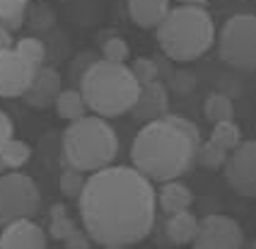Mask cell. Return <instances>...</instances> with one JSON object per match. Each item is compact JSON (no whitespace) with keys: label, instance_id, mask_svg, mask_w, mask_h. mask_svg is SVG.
<instances>
[{"label":"cell","instance_id":"cell-1","mask_svg":"<svg viewBox=\"0 0 256 249\" xmlns=\"http://www.w3.org/2000/svg\"><path fill=\"white\" fill-rule=\"evenodd\" d=\"M85 232L102 247H133L155 228L152 182L124 164H109L87 176L78 196Z\"/></svg>","mask_w":256,"mask_h":249},{"label":"cell","instance_id":"cell-2","mask_svg":"<svg viewBox=\"0 0 256 249\" xmlns=\"http://www.w3.org/2000/svg\"><path fill=\"white\" fill-rule=\"evenodd\" d=\"M200 143V131L194 121L179 114H164L138 131L130 148L133 170L150 182H174L191 170Z\"/></svg>","mask_w":256,"mask_h":249},{"label":"cell","instance_id":"cell-3","mask_svg":"<svg viewBox=\"0 0 256 249\" xmlns=\"http://www.w3.org/2000/svg\"><path fill=\"white\" fill-rule=\"evenodd\" d=\"M78 92L82 94L87 112H94L97 116H121L133 109L138 100L140 85L130 73L126 63L97 58L80 78Z\"/></svg>","mask_w":256,"mask_h":249},{"label":"cell","instance_id":"cell-4","mask_svg":"<svg viewBox=\"0 0 256 249\" xmlns=\"http://www.w3.org/2000/svg\"><path fill=\"white\" fill-rule=\"evenodd\" d=\"M157 42L170 60H196L215 44L213 17L203 5L170 8L167 17L157 24Z\"/></svg>","mask_w":256,"mask_h":249},{"label":"cell","instance_id":"cell-5","mask_svg":"<svg viewBox=\"0 0 256 249\" xmlns=\"http://www.w3.org/2000/svg\"><path fill=\"white\" fill-rule=\"evenodd\" d=\"M118 155V136L102 116L70 121L63 131V160L78 172H100Z\"/></svg>","mask_w":256,"mask_h":249},{"label":"cell","instance_id":"cell-6","mask_svg":"<svg viewBox=\"0 0 256 249\" xmlns=\"http://www.w3.org/2000/svg\"><path fill=\"white\" fill-rule=\"evenodd\" d=\"M218 39V54L228 66L254 73L256 68V17L254 15H232L220 30Z\"/></svg>","mask_w":256,"mask_h":249},{"label":"cell","instance_id":"cell-7","mask_svg":"<svg viewBox=\"0 0 256 249\" xmlns=\"http://www.w3.org/2000/svg\"><path fill=\"white\" fill-rule=\"evenodd\" d=\"M42 206V194L27 174H0V225L32 218Z\"/></svg>","mask_w":256,"mask_h":249},{"label":"cell","instance_id":"cell-8","mask_svg":"<svg viewBox=\"0 0 256 249\" xmlns=\"http://www.w3.org/2000/svg\"><path fill=\"white\" fill-rule=\"evenodd\" d=\"M194 249H242L244 232L242 225L230 216H206L198 220V230L194 237Z\"/></svg>","mask_w":256,"mask_h":249},{"label":"cell","instance_id":"cell-9","mask_svg":"<svg viewBox=\"0 0 256 249\" xmlns=\"http://www.w3.org/2000/svg\"><path fill=\"white\" fill-rule=\"evenodd\" d=\"M225 179L240 196L254 198L256 196V143L242 140L225 160Z\"/></svg>","mask_w":256,"mask_h":249},{"label":"cell","instance_id":"cell-10","mask_svg":"<svg viewBox=\"0 0 256 249\" xmlns=\"http://www.w3.org/2000/svg\"><path fill=\"white\" fill-rule=\"evenodd\" d=\"M36 68L14 48L0 51V97H22L27 92Z\"/></svg>","mask_w":256,"mask_h":249},{"label":"cell","instance_id":"cell-11","mask_svg":"<svg viewBox=\"0 0 256 249\" xmlns=\"http://www.w3.org/2000/svg\"><path fill=\"white\" fill-rule=\"evenodd\" d=\"M164 114H170V90L164 88V82H148L142 85L140 92H138V100L130 109V116L136 121H142V124H150V121H157Z\"/></svg>","mask_w":256,"mask_h":249},{"label":"cell","instance_id":"cell-12","mask_svg":"<svg viewBox=\"0 0 256 249\" xmlns=\"http://www.w3.org/2000/svg\"><path fill=\"white\" fill-rule=\"evenodd\" d=\"M63 92V85H60V75L54 70V68H36V73L29 82L27 92L22 94L24 102L34 109H46V106H54L58 100V94Z\"/></svg>","mask_w":256,"mask_h":249},{"label":"cell","instance_id":"cell-13","mask_svg":"<svg viewBox=\"0 0 256 249\" xmlns=\"http://www.w3.org/2000/svg\"><path fill=\"white\" fill-rule=\"evenodd\" d=\"M0 249H46V232L32 218L14 220L0 232Z\"/></svg>","mask_w":256,"mask_h":249},{"label":"cell","instance_id":"cell-14","mask_svg":"<svg viewBox=\"0 0 256 249\" xmlns=\"http://www.w3.org/2000/svg\"><path fill=\"white\" fill-rule=\"evenodd\" d=\"M170 12V0H128V15L142 30H157Z\"/></svg>","mask_w":256,"mask_h":249},{"label":"cell","instance_id":"cell-15","mask_svg":"<svg viewBox=\"0 0 256 249\" xmlns=\"http://www.w3.org/2000/svg\"><path fill=\"white\" fill-rule=\"evenodd\" d=\"M155 201L157 206L172 216V213H182V210H191V204H194V194L188 186H184L182 182H164L160 191H155Z\"/></svg>","mask_w":256,"mask_h":249},{"label":"cell","instance_id":"cell-16","mask_svg":"<svg viewBox=\"0 0 256 249\" xmlns=\"http://www.w3.org/2000/svg\"><path fill=\"white\" fill-rule=\"evenodd\" d=\"M167 237L174 244H188L194 242L196 230H198V218L191 210H182V213H172L167 218Z\"/></svg>","mask_w":256,"mask_h":249},{"label":"cell","instance_id":"cell-17","mask_svg":"<svg viewBox=\"0 0 256 249\" xmlns=\"http://www.w3.org/2000/svg\"><path fill=\"white\" fill-rule=\"evenodd\" d=\"M56 112L60 118H66V121H78V118L87 116V104L82 100V94L78 92V90H63L60 94H58L56 100Z\"/></svg>","mask_w":256,"mask_h":249},{"label":"cell","instance_id":"cell-18","mask_svg":"<svg viewBox=\"0 0 256 249\" xmlns=\"http://www.w3.org/2000/svg\"><path fill=\"white\" fill-rule=\"evenodd\" d=\"M203 114L208 121L213 124H220V121H234V104L230 100L228 94L222 92H213L206 97L203 102Z\"/></svg>","mask_w":256,"mask_h":249},{"label":"cell","instance_id":"cell-19","mask_svg":"<svg viewBox=\"0 0 256 249\" xmlns=\"http://www.w3.org/2000/svg\"><path fill=\"white\" fill-rule=\"evenodd\" d=\"M29 158H32V148L24 143V140H20V138H10L5 146H2V150H0V160H2V164H5V170H20V167H24L29 162Z\"/></svg>","mask_w":256,"mask_h":249},{"label":"cell","instance_id":"cell-20","mask_svg":"<svg viewBox=\"0 0 256 249\" xmlns=\"http://www.w3.org/2000/svg\"><path fill=\"white\" fill-rule=\"evenodd\" d=\"M208 140L215 143L218 148L232 152L234 148L242 143V131H240V126L234 121H220V124H213V133H210Z\"/></svg>","mask_w":256,"mask_h":249},{"label":"cell","instance_id":"cell-21","mask_svg":"<svg viewBox=\"0 0 256 249\" xmlns=\"http://www.w3.org/2000/svg\"><path fill=\"white\" fill-rule=\"evenodd\" d=\"M29 0H0V27L8 32L20 30Z\"/></svg>","mask_w":256,"mask_h":249},{"label":"cell","instance_id":"cell-22","mask_svg":"<svg viewBox=\"0 0 256 249\" xmlns=\"http://www.w3.org/2000/svg\"><path fill=\"white\" fill-rule=\"evenodd\" d=\"M78 228H75V222L72 218L68 216V208L63 204H56L51 208V228H48V234L54 237V240H66V237H70Z\"/></svg>","mask_w":256,"mask_h":249},{"label":"cell","instance_id":"cell-23","mask_svg":"<svg viewBox=\"0 0 256 249\" xmlns=\"http://www.w3.org/2000/svg\"><path fill=\"white\" fill-rule=\"evenodd\" d=\"M12 48L24 60H29L34 68H42L44 60H46V46H44L42 39H36V36H22Z\"/></svg>","mask_w":256,"mask_h":249},{"label":"cell","instance_id":"cell-24","mask_svg":"<svg viewBox=\"0 0 256 249\" xmlns=\"http://www.w3.org/2000/svg\"><path fill=\"white\" fill-rule=\"evenodd\" d=\"M196 160L198 164L203 167H208V170H218V167H222L225 160H228V150H222V148H218L215 143H200L198 150H196Z\"/></svg>","mask_w":256,"mask_h":249},{"label":"cell","instance_id":"cell-25","mask_svg":"<svg viewBox=\"0 0 256 249\" xmlns=\"http://www.w3.org/2000/svg\"><path fill=\"white\" fill-rule=\"evenodd\" d=\"M85 182L87 176L85 172H78V170H66L63 174H60V194L63 196H68V198H78L82 189H85Z\"/></svg>","mask_w":256,"mask_h":249},{"label":"cell","instance_id":"cell-26","mask_svg":"<svg viewBox=\"0 0 256 249\" xmlns=\"http://www.w3.org/2000/svg\"><path fill=\"white\" fill-rule=\"evenodd\" d=\"M128 68H130V73H133L136 82H138L140 88L157 80V68H155V60L152 58H136L133 66H128Z\"/></svg>","mask_w":256,"mask_h":249},{"label":"cell","instance_id":"cell-27","mask_svg":"<svg viewBox=\"0 0 256 249\" xmlns=\"http://www.w3.org/2000/svg\"><path fill=\"white\" fill-rule=\"evenodd\" d=\"M102 56H104V60H112V63H126L128 44L121 36H112V39H106L104 46H102Z\"/></svg>","mask_w":256,"mask_h":249},{"label":"cell","instance_id":"cell-28","mask_svg":"<svg viewBox=\"0 0 256 249\" xmlns=\"http://www.w3.org/2000/svg\"><path fill=\"white\" fill-rule=\"evenodd\" d=\"M164 88L176 92V94H186L196 88V78H194V73H186V70H174Z\"/></svg>","mask_w":256,"mask_h":249},{"label":"cell","instance_id":"cell-29","mask_svg":"<svg viewBox=\"0 0 256 249\" xmlns=\"http://www.w3.org/2000/svg\"><path fill=\"white\" fill-rule=\"evenodd\" d=\"M66 242V249H90V237H87L85 230H75V232L70 234V237H66L63 240Z\"/></svg>","mask_w":256,"mask_h":249},{"label":"cell","instance_id":"cell-30","mask_svg":"<svg viewBox=\"0 0 256 249\" xmlns=\"http://www.w3.org/2000/svg\"><path fill=\"white\" fill-rule=\"evenodd\" d=\"M94 60H97V56H94V54H90V51H87V54H82V56H80V58L70 66V75H75V78L80 80V78H82V73H85V70L92 66V63H94Z\"/></svg>","mask_w":256,"mask_h":249},{"label":"cell","instance_id":"cell-31","mask_svg":"<svg viewBox=\"0 0 256 249\" xmlns=\"http://www.w3.org/2000/svg\"><path fill=\"white\" fill-rule=\"evenodd\" d=\"M155 68H157V80L162 82V80H170L172 73H174V68H172V60L162 54V56H155Z\"/></svg>","mask_w":256,"mask_h":249},{"label":"cell","instance_id":"cell-32","mask_svg":"<svg viewBox=\"0 0 256 249\" xmlns=\"http://www.w3.org/2000/svg\"><path fill=\"white\" fill-rule=\"evenodd\" d=\"M12 133H14V128H12V121H10V116L0 109V150H2V146L12 138Z\"/></svg>","mask_w":256,"mask_h":249},{"label":"cell","instance_id":"cell-33","mask_svg":"<svg viewBox=\"0 0 256 249\" xmlns=\"http://www.w3.org/2000/svg\"><path fill=\"white\" fill-rule=\"evenodd\" d=\"M12 48V32L0 27V51H10Z\"/></svg>","mask_w":256,"mask_h":249},{"label":"cell","instance_id":"cell-34","mask_svg":"<svg viewBox=\"0 0 256 249\" xmlns=\"http://www.w3.org/2000/svg\"><path fill=\"white\" fill-rule=\"evenodd\" d=\"M179 5H203L206 0H176Z\"/></svg>","mask_w":256,"mask_h":249},{"label":"cell","instance_id":"cell-35","mask_svg":"<svg viewBox=\"0 0 256 249\" xmlns=\"http://www.w3.org/2000/svg\"><path fill=\"white\" fill-rule=\"evenodd\" d=\"M8 170H5V164H2V160H0V174H5Z\"/></svg>","mask_w":256,"mask_h":249},{"label":"cell","instance_id":"cell-36","mask_svg":"<svg viewBox=\"0 0 256 249\" xmlns=\"http://www.w3.org/2000/svg\"><path fill=\"white\" fill-rule=\"evenodd\" d=\"M104 249H130V247H104Z\"/></svg>","mask_w":256,"mask_h":249}]
</instances>
